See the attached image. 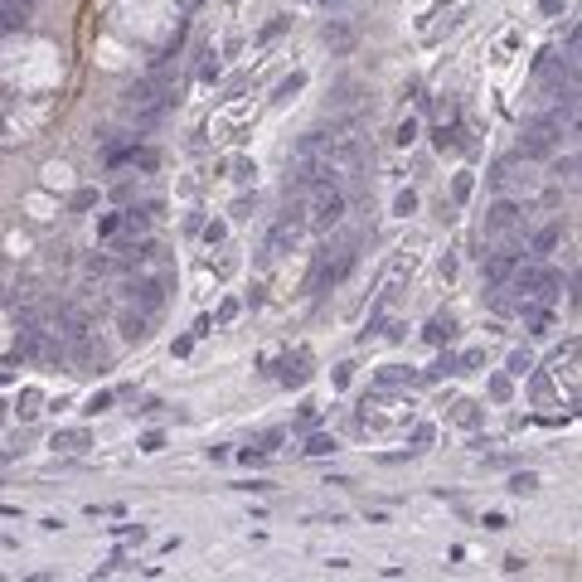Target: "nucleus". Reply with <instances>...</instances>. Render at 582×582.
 <instances>
[{"mask_svg": "<svg viewBox=\"0 0 582 582\" xmlns=\"http://www.w3.org/2000/svg\"><path fill=\"white\" fill-rule=\"evenodd\" d=\"M170 97H175V87H170V78H166V63H156L146 83L122 92V117H126L131 126H156V122L170 112Z\"/></svg>", "mask_w": 582, "mask_h": 582, "instance_id": "f257e3e1", "label": "nucleus"}, {"mask_svg": "<svg viewBox=\"0 0 582 582\" xmlns=\"http://www.w3.org/2000/svg\"><path fill=\"white\" fill-rule=\"evenodd\" d=\"M306 223L311 228H320V233H330L335 223L345 219V190L335 185V180H316L311 190H306Z\"/></svg>", "mask_w": 582, "mask_h": 582, "instance_id": "f03ea898", "label": "nucleus"}, {"mask_svg": "<svg viewBox=\"0 0 582 582\" xmlns=\"http://www.w3.org/2000/svg\"><path fill=\"white\" fill-rule=\"evenodd\" d=\"M558 286H563V277H558L554 267H544V262H524L519 272H514V291L524 296V301H554Z\"/></svg>", "mask_w": 582, "mask_h": 582, "instance_id": "7ed1b4c3", "label": "nucleus"}, {"mask_svg": "<svg viewBox=\"0 0 582 582\" xmlns=\"http://www.w3.org/2000/svg\"><path fill=\"white\" fill-rule=\"evenodd\" d=\"M519 204H510V199H500L490 204V214H485V238H510V233H519Z\"/></svg>", "mask_w": 582, "mask_h": 582, "instance_id": "20e7f679", "label": "nucleus"}, {"mask_svg": "<svg viewBox=\"0 0 582 582\" xmlns=\"http://www.w3.org/2000/svg\"><path fill=\"white\" fill-rule=\"evenodd\" d=\"M131 301L141 306V311H161V301H166V277H136L131 281Z\"/></svg>", "mask_w": 582, "mask_h": 582, "instance_id": "39448f33", "label": "nucleus"}, {"mask_svg": "<svg viewBox=\"0 0 582 582\" xmlns=\"http://www.w3.org/2000/svg\"><path fill=\"white\" fill-rule=\"evenodd\" d=\"M320 39L330 44L335 54H350L360 34H355V25H350V20H325V25H320Z\"/></svg>", "mask_w": 582, "mask_h": 582, "instance_id": "423d86ee", "label": "nucleus"}, {"mask_svg": "<svg viewBox=\"0 0 582 582\" xmlns=\"http://www.w3.org/2000/svg\"><path fill=\"white\" fill-rule=\"evenodd\" d=\"M514 272H519V267H514V252H490V257H485V277L490 281H514Z\"/></svg>", "mask_w": 582, "mask_h": 582, "instance_id": "0eeeda50", "label": "nucleus"}, {"mask_svg": "<svg viewBox=\"0 0 582 582\" xmlns=\"http://www.w3.org/2000/svg\"><path fill=\"white\" fill-rule=\"evenodd\" d=\"M146 325H151V311H131V316H122V335H126V340H146Z\"/></svg>", "mask_w": 582, "mask_h": 582, "instance_id": "6e6552de", "label": "nucleus"}, {"mask_svg": "<svg viewBox=\"0 0 582 582\" xmlns=\"http://www.w3.org/2000/svg\"><path fill=\"white\" fill-rule=\"evenodd\" d=\"M554 248H558V228L549 223V228H539V233H534V243H529V252H534V257H549Z\"/></svg>", "mask_w": 582, "mask_h": 582, "instance_id": "1a4fd4ad", "label": "nucleus"}, {"mask_svg": "<svg viewBox=\"0 0 582 582\" xmlns=\"http://www.w3.org/2000/svg\"><path fill=\"white\" fill-rule=\"evenodd\" d=\"M25 15H29L25 0H5V29H10V34H15V29H25Z\"/></svg>", "mask_w": 582, "mask_h": 582, "instance_id": "9d476101", "label": "nucleus"}, {"mask_svg": "<svg viewBox=\"0 0 582 582\" xmlns=\"http://www.w3.org/2000/svg\"><path fill=\"white\" fill-rule=\"evenodd\" d=\"M54 446L58 451H78V446H87V432H78V427L73 432H54Z\"/></svg>", "mask_w": 582, "mask_h": 582, "instance_id": "9b49d317", "label": "nucleus"}, {"mask_svg": "<svg viewBox=\"0 0 582 582\" xmlns=\"http://www.w3.org/2000/svg\"><path fill=\"white\" fill-rule=\"evenodd\" d=\"M563 58L582 63V25H573V29H568V39H563Z\"/></svg>", "mask_w": 582, "mask_h": 582, "instance_id": "f8f14e48", "label": "nucleus"}, {"mask_svg": "<svg viewBox=\"0 0 582 582\" xmlns=\"http://www.w3.org/2000/svg\"><path fill=\"white\" fill-rule=\"evenodd\" d=\"M126 166H136V170H156V166H161V156H156L151 146H141V151H131V156H126Z\"/></svg>", "mask_w": 582, "mask_h": 582, "instance_id": "ddd939ff", "label": "nucleus"}, {"mask_svg": "<svg viewBox=\"0 0 582 582\" xmlns=\"http://www.w3.org/2000/svg\"><path fill=\"white\" fill-rule=\"evenodd\" d=\"M97 238H107V243H117V238H122V214H107V219L97 223Z\"/></svg>", "mask_w": 582, "mask_h": 582, "instance_id": "4468645a", "label": "nucleus"}, {"mask_svg": "<svg viewBox=\"0 0 582 582\" xmlns=\"http://www.w3.org/2000/svg\"><path fill=\"white\" fill-rule=\"evenodd\" d=\"M355 92H360V83H340V87H335V102H330V107H355Z\"/></svg>", "mask_w": 582, "mask_h": 582, "instance_id": "2eb2a0df", "label": "nucleus"}, {"mask_svg": "<svg viewBox=\"0 0 582 582\" xmlns=\"http://www.w3.org/2000/svg\"><path fill=\"white\" fill-rule=\"evenodd\" d=\"M413 136H417V122H413V117H408V122H398V131H393V141H398V146H408Z\"/></svg>", "mask_w": 582, "mask_h": 582, "instance_id": "dca6fc26", "label": "nucleus"}, {"mask_svg": "<svg viewBox=\"0 0 582 582\" xmlns=\"http://www.w3.org/2000/svg\"><path fill=\"white\" fill-rule=\"evenodd\" d=\"M39 413V393L29 388V393H20V417H34Z\"/></svg>", "mask_w": 582, "mask_h": 582, "instance_id": "f3484780", "label": "nucleus"}, {"mask_svg": "<svg viewBox=\"0 0 582 582\" xmlns=\"http://www.w3.org/2000/svg\"><path fill=\"white\" fill-rule=\"evenodd\" d=\"M529 369H534V360H529L524 350H519V355H510V374H529Z\"/></svg>", "mask_w": 582, "mask_h": 582, "instance_id": "a211bd4d", "label": "nucleus"}, {"mask_svg": "<svg viewBox=\"0 0 582 582\" xmlns=\"http://www.w3.org/2000/svg\"><path fill=\"white\" fill-rule=\"evenodd\" d=\"M534 485H539V480H534V475H514V480H510V490H519V495H524V490H534Z\"/></svg>", "mask_w": 582, "mask_h": 582, "instance_id": "6ab92c4d", "label": "nucleus"}, {"mask_svg": "<svg viewBox=\"0 0 582 582\" xmlns=\"http://www.w3.org/2000/svg\"><path fill=\"white\" fill-rule=\"evenodd\" d=\"M330 437H311V446H306V451H311V456H325V451H330Z\"/></svg>", "mask_w": 582, "mask_h": 582, "instance_id": "aec40b11", "label": "nucleus"}, {"mask_svg": "<svg viewBox=\"0 0 582 582\" xmlns=\"http://www.w3.org/2000/svg\"><path fill=\"white\" fill-rule=\"evenodd\" d=\"M451 194H456V199H466V194H471V175H456V185H451Z\"/></svg>", "mask_w": 582, "mask_h": 582, "instance_id": "412c9836", "label": "nucleus"}, {"mask_svg": "<svg viewBox=\"0 0 582 582\" xmlns=\"http://www.w3.org/2000/svg\"><path fill=\"white\" fill-rule=\"evenodd\" d=\"M296 87H301V73H296V78H291V83H281V87H277V102H286V97H291V92H296Z\"/></svg>", "mask_w": 582, "mask_h": 582, "instance_id": "4be33fe9", "label": "nucleus"}, {"mask_svg": "<svg viewBox=\"0 0 582 582\" xmlns=\"http://www.w3.org/2000/svg\"><path fill=\"white\" fill-rule=\"evenodd\" d=\"M427 335H432V340H442V335H451V320H432V330H427Z\"/></svg>", "mask_w": 582, "mask_h": 582, "instance_id": "5701e85b", "label": "nucleus"}, {"mask_svg": "<svg viewBox=\"0 0 582 582\" xmlns=\"http://www.w3.org/2000/svg\"><path fill=\"white\" fill-rule=\"evenodd\" d=\"M573 301H582V272H578V291H573Z\"/></svg>", "mask_w": 582, "mask_h": 582, "instance_id": "b1692460", "label": "nucleus"}, {"mask_svg": "<svg viewBox=\"0 0 582 582\" xmlns=\"http://www.w3.org/2000/svg\"><path fill=\"white\" fill-rule=\"evenodd\" d=\"M578 170H582V156H578Z\"/></svg>", "mask_w": 582, "mask_h": 582, "instance_id": "393cba45", "label": "nucleus"}]
</instances>
